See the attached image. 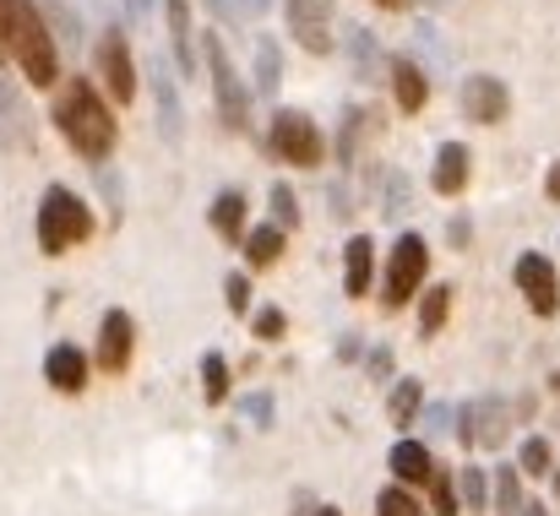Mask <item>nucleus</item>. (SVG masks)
I'll return each mask as SVG.
<instances>
[{
  "label": "nucleus",
  "mask_w": 560,
  "mask_h": 516,
  "mask_svg": "<svg viewBox=\"0 0 560 516\" xmlns=\"http://www.w3.org/2000/svg\"><path fill=\"white\" fill-rule=\"evenodd\" d=\"M55 126H60V137L82 153V159H93V164H104L109 153H115V115H109V104H104V93L93 87V82H66V93L55 98Z\"/></svg>",
  "instance_id": "1"
},
{
  "label": "nucleus",
  "mask_w": 560,
  "mask_h": 516,
  "mask_svg": "<svg viewBox=\"0 0 560 516\" xmlns=\"http://www.w3.org/2000/svg\"><path fill=\"white\" fill-rule=\"evenodd\" d=\"M5 55L33 87H55L60 77V44L33 0H5Z\"/></svg>",
  "instance_id": "2"
},
{
  "label": "nucleus",
  "mask_w": 560,
  "mask_h": 516,
  "mask_svg": "<svg viewBox=\"0 0 560 516\" xmlns=\"http://www.w3.org/2000/svg\"><path fill=\"white\" fill-rule=\"evenodd\" d=\"M93 234V212L77 190L66 185H49L44 201H38V250L44 256H66L71 245H82Z\"/></svg>",
  "instance_id": "3"
},
{
  "label": "nucleus",
  "mask_w": 560,
  "mask_h": 516,
  "mask_svg": "<svg viewBox=\"0 0 560 516\" xmlns=\"http://www.w3.org/2000/svg\"><path fill=\"white\" fill-rule=\"evenodd\" d=\"M424 272H430V245H424L419 234H397V245H392V261H386V289H381L386 310H402V305L419 294Z\"/></svg>",
  "instance_id": "4"
},
{
  "label": "nucleus",
  "mask_w": 560,
  "mask_h": 516,
  "mask_svg": "<svg viewBox=\"0 0 560 516\" xmlns=\"http://www.w3.org/2000/svg\"><path fill=\"white\" fill-rule=\"evenodd\" d=\"M201 55H207V71H212V93H218V115H223V126H229V131H245V120H250V93L240 87L223 38L207 33V38H201Z\"/></svg>",
  "instance_id": "5"
},
{
  "label": "nucleus",
  "mask_w": 560,
  "mask_h": 516,
  "mask_svg": "<svg viewBox=\"0 0 560 516\" xmlns=\"http://www.w3.org/2000/svg\"><path fill=\"white\" fill-rule=\"evenodd\" d=\"M272 153L283 159V164H300V169H316L322 164V131H316V120L305 115V109H278L272 115Z\"/></svg>",
  "instance_id": "6"
},
{
  "label": "nucleus",
  "mask_w": 560,
  "mask_h": 516,
  "mask_svg": "<svg viewBox=\"0 0 560 516\" xmlns=\"http://www.w3.org/2000/svg\"><path fill=\"white\" fill-rule=\"evenodd\" d=\"M98 77L109 82V98L115 104H131L137 98V66H131V44H126L120 27H109L98 38Z\"/></svg>",
  "instance_id": "7"
},
{
  "label": "nucleus",
  "mask_w": 560,
  "mask_h": 516,
  "mask_svg": "<svg viewBox=\"0 0 560 516\" xmlns=\"http://www.w3.org/2000/svg\"><path fill=\"white\" fill-rule=\"evenodd\" d=\"M517 294L528 300V310H534V316H556L560 310V278H556V267H550L539 250L517 256Z\"/></svg>",
  "instance_id": "8"
},
{
  "label": "nucleus",
  "mask_w": 560,
  "mask_h": 516,
  "mask_svg": "<svg viewBox=\"0 0 560 516\" xmlns=\"http://www.w3.org/2000/svg\"><path fill=\"white\" fill-rule=\"evenodd\" d=\"M283 11H289L294 38L311 55H327L332 49V0H283Z\"/></svg>",
  "instance_id": "9"
},
{
  "label": "nucleus",
  "mask_w": 560,
  "mask_h": 516,
  "mask_svg": "<svg viewBox=\"0 0 560 516\" xmlns=\"http://www.w3.org/2000/svg\"><path fill=\"white\" fill-rule=\"evenodd\" d=\"M457 98H463V115H468L474 126H495V120L512 109V93H506V82H495V77H468V82L457 87Z\"/></svg>",
  "instance_id": "10"
},
{
  "label": "nucleus",
  "mask_w": 560,
  "mask_h": 516,
  "mask_svg": "<svg viewBox=\"0 0 560 516\" xmlns=\"http://www.w3.org/2000/svg\"><path fill=\"white\" fill-rule=\"evenodd\" d=\"M457 430H463V441H468V446H501V435H506V402H495V397L463 402Z\"/></svg>",
  "instance_id": "11"
},
{
  "label": "nucleus",
  "mask_w": 560,
  "mask_h": 516,
  "mask_svg": "<svg viewBox=\"0 0 560 516\" xmlns=\"http://www.w3.org/2000/svg\"><path fill=\"white\" fill-rule=\"evenodd\" d=\"M131 348H137V327H131V316H126V310H109V316L98 321V370L120 375V370L131 364Z\"/></svg>",
  "instance_id": "12"
},
{
  "label": "nucleus",
  "mask_w": 560,
  "mask_h": 516,
  "mask_svg": "<svg viewBox=\"0 0 560 516\" xmlns=\"http://www.w3.org/2000/svg\"><path fill=\"white\" fill-rule=\"evenodd\" d=\"M44 380L55 386V391H66V397H77L82 386H88V353L77 343H55L44 353Z\"/></svg>",
  "instance_id": "13"
},
{
  "label": "nucleus",
  "mask_w": 560,
  "mask_h": 516,
  "mask_svg": "<svg viewBox=\"0 0 560 516\" xmlns=\"http://www.w3.org/2000/svg\"><path fill=\"white\" fill-rule=\"evenodd\" d=\"M386 462H392V479H402L408 490H419V484L435 479V457H430V446H419V441H397Z\"/></svg>",
  "instance_id": "14"
},
{
  "label": "nucleus",
  "mask_w": 560,
  "mask_h": 516,
  "mask_svg": "<svg viewBox=\"0 0 560 516\" xmlns=\"http://www.w3.org/2000/svg\"><path fill=\"white\" fill-rule=\"evenodd\" d=\"M392 87H397V109H402V115H419V109L430 104V82H424L419 60H408V55L392 60Z\"/></svg>",
  "instance_id": "15"
},
{
  "label": "nucleus",
  "mask_w": 560,
  "mask_h": 516,
  "mask_svg": "<svg viewBox=\"0 0 560 516\" xmlns=\"http://www.w3.org/2000/svg\"><path fill=\"white\" fill-rule=\"evenodd\" d=\"M343 289L354 294V300H365L371 294V278H375V245H371V234H354L349 239V250H343Z\"/></svg>",
  "instance_id": "16"
},
{
  "label": "nucleus",
  "mask_w": 560,
  "mask_h": 516,
  "mask_svg": "<svg viewBox=\"0 0 560 516\" xmlns=\"http://www.w3.org/2000/svg\"><path fill=\"white\" fill-rule=\"evenodd\" d=\"M468 148L463 142H441V153H435V190L441 196H457L463 185H468Z\"/></svg>",
  "instance_id": "17"
},
{
  "label": "nucleus",
  "mask_w": 560,
  "mask_h": 516,
  "mask_svg": "<svg viewBox=\"0 0 560 516\" xmlns=\"http://www.w3.org/2000/svg\"><path fill=\"white\" fill-rule=\"evenodd\" d=\"M164 16H170V44H175V60H180V71H196V38H190V0H164Z\"/></svg>",
  "instance_id": "18"
},
{
  "label": "nucleus",
  "mask_w": 560,
  "mask_h": 516,
  "mask_svg": "<svg viewBox=\"0 0 560 516\" xmlns=\"http://www.w3.org/2000/svg\"><path fill=\"white\" fill-rule=\"evenodd\" d=\"M153 98H159V131L175 142L180 137V98H175V82L164 66H153Z\"/></svg>",
  "instance_id": "19"
},
{
  "label": "nucleus",
  "mask_w": 560,
  "mask_h": 516,
  "mask_svg": "<svg viewBox=\"0 0 560 516\" xmlns=\"http://www.w3.org/2000/svg\"><path fill=\"white\" fill-rule=\"evenodd\" d=\"M283 234H289L283 223H261V228H250V234H245V256H250L256 267H272V261L283 256Z\"/></svg>",
  "instance_id": "20"
},
{
  "label": "nucleus",
  "mask_w": 560,
  "mask_h": 516,
  "mask_svg": "<svg viewBox=\"0 0 560 516\" xmlns=\"http://www.w3.org/2000/svg\"><path fill=\"white\" fill-rule=\"evenodd\" d=\"M446 310H452V289H446V283L424 289V294H419V332L435 338V332L446 327Z\"/></svg>",
  "instance_id": "21"
},
{
  "label": "nucleus",
  "mask_w": 560,
  "mask_h": 516,
  "mask_svg": "<svg viewBox=\"0 0 560 516\" xmlns=\"http://www.w3.org/2000/svg\"><path fill=\"white\" fill-rule=\"evenodd\" d=\"M419 408H424V386H419V380H397V386H392V402H386L392 424L408 430V424L419 419Z\"/></svg>",
  "instance_id": "22"
},
{
  "label": "nucleus",
  "mask_w": 560,
  "mask_h": 516,
  "mask_svg": "<svg viewBox=\"0 0 560 516\" xmlns=\"http://www.w3.org/2000/svg\"><path fill=\"white\" fill-rule=\"evenodd\" d=\"M212 228H218L223 239H240V228H245V196H240V190H223V196L212 201Z\"/></svg>",
  "instance_id": "23"
},
{
  "label": "nucleus",
  "mask_w": 560,
  "mask_h": 516,
  "mask_svg": "<svg viewBox=\"0 0 560 516\" xmlns=\"http://www.w3.org/2000/svg\"><path fill=\"white\" fill-rule=\"evenodd\" d=\"M0 137L5 142H22L27 137V115H22V98H16V87L0 77Z\"/></svg>",
  "instance_id": "24"
},
{
  "label": "nucleus",
  "mask_w": 560,
  "mask_h": 516,
  "mask_svg": "<svg viewBox=\"0 0 560 516\" xmlns=\"http://www.w3.org/2000/svg\"><path fill=\"white\" fill-rule=\"evenodd\" d=\"M495 506H501V516L523 512V468H501L495 473Z\"/></svg>",
  "instance_id": "25"
},
{
  "label": "nucleus",
  "mask_w": 560,
  "mask_h": 516,
  "mask_svg": "<svg viewBox=\"0 0 560 516\" xmlns=\"http://www.w3.org/2000/svg\"><path fill=\"white\" fill-rule=\"evenodd\" d=\"M278 71H283L278 38H261V44H256V93H272V87H278Z\"/></svg>",
  "instance_id": "26"
},
{
  "label": "nucleus",
  "mask_w": 560,
  "mask_h": 516,
  "mask_svg": "<svg viewBox=\"0 0 560 516\" xmlns=\"http://www.w3.org/2000/svg\"><path fill=\"white\" fill-rule=\"evenodd\" d=\"M550 462H556V457H550V441H545V435H528V441H523V452H517V468H523L528 479H545V473H550Z\"/></svg>",
  "instance_id": "27"
},
{
  "label": "nucleus",
  "mask_w": 560,
  "mask_h": 516,
  "mask_svg": "<svg viewBox=\"0 0 560 516\" xmlns=\"http://www.w3.org/2000/svg\"><path fill=\"white\" fill-rule=\"evenodd\" d=\"M375 516H419L413 490H408V484H386V490L375 495Z\"/></svg>",
  "instance_id": "28"
},
{
  "label": "nucleus",
  "mask_w": 560,
  "mask_h": 516,
  "mask_svg": "<svg viewBox=\"0 0 560 516\" xmlns=\"http://www.w3.org/2000/svg\"><path fill=\"white\" fill-rule=\"evenodd\" d=\"M201 391H207V402H223L229 397V364H223V353H207L201 359Z\"/></svg>",
  "instance_id": "29"
},
{
  "label": "nucleus",
  "mask_w": 560,
  "mask_h": 516,
  "mask_svg": "<svg viewBox=\"0 0 560 516\" xmlns=\"http://www.w3.org/2000/svg\"><path fill=\"white\" fill-rule=\"evenodd\" d=\"M485 468H463L457 473V490H463V506H474V512H485V501H490V490H485Z\"/></svg>",
  "instance_id": "30"
},
{
  "label": "nucleus",
  "mask_w": 560,
  "mask_h": 516,
  "mask_svg": "<svg viewBox=\"0 0 560 516\" xmlns=\"http://www.w3.org/2000/svg\"><path fill=\"white\" fill-rule=\"evenodd\" d=\"M267 201H272V218H278L283 228H294V223H300V196H294L289 185H272V196H267Z\"/></svg>",
  "instance_id": "31"
},
{
  "label": "nucleus",
  "mask_w": 560,
  "mask_h": 516,
  "mask_svg": "<svg viewBox=\"0 0 560 516\" xmlns=\"http://www.w3.org/2000/svg\"><path fill=\"white\" fill-rule=\"evenodd\" d=\"M430 501H435V512H441V516H457V490H452V473H441V468H435V479H430Z\"/></svg>",
  "instance_id": "32"
},
{
  "label": "nucleus",
  "mask_w": 560,
  "mask_h": 516,
  "mask_svg": "<svg viewBox=\"0 0 560 516\" xmlns=\"http://www.w3.org/2000/svg\"><path fill=\"white\" fill-rule=\"evenodd\" d=\"M212 5H218L229 22H256V16L267 11V0H212Z\"/></svg>",
  "instance_id": "33"
},
{
  "label": "nucleus",
  "mask_w": 560,
  "mask_h": 516,
  "mask_svg": "<svg viewBox=\"0 0 560 516\" xmlns=\"http://www.w3.org/2000/svg\"><path fill=\"white\" fill-rule=\"evenodd\" d=\"M413 49H419V55H430L435 66H446V44H441V33H435V27H419V33H413Z\"/></svg>",
  "instance_id": "34"
},
{
  "label": "nucleus",
  "mask_w": 560,
  "mask_h": 516,
  "mask_svg": "<svg viewBox=\"0 0 560 516\" xmlns=\"http://www.w3.org/2000/svg\"><path fill=\"white\" fill-rule=\"evenodd\" d=\"M250 332H256L261 343H272V338H283V310H261V316L250 321Z\"/></svg>",
  "instance_id": "35"
},
{
  "label": "nucleus",
  "mask_w": 560,
  "mask_h": 516,
  "mask_svg": "<svg viewBox=\"0 0 560 516\" xmlns=\"http://www.w3.org/2000/svg\"><path fill=\"white\" fill-rule=\"evenodd\" d=\"M223 294H229V310H234V316H240V310H250V283H245L240 272L223 283Z\"/></svg>",
  "instance_id": "36"
},
{
  "label": "nucleus",
  "mask_w": 560,
  "mask_h": 516,
  "mask_svg": "<svg viewBox=\"0 0 560 516\" xmlns=\"http://www.w3.org/2000/svg\"><path fill=\"white\" fill-rule=\"evenodd\" d=\"M153 5L159 0H120V16L126 22H153Z\"/></svg>",
  "instance_id": "37"
},
{
  "label": "nucleus",
  "mask_w": 560,
  "mask_h": 516,
  "mask_svg": "<svg viewBox=\"0 0 560 516\" xmlns=\"http://www.w3.org/2000/svg\"><path fill=\"white\" fill-rule=\"evenodd\" d=\"M245 413H250L256 424H267V419H272V397H267V391H256V397H245Z\"/></svg>",
  "instance_id": "38"
},
{
  "label": "nucleus",
  "mask_w": 560,
  "mask_h": 516,
  "mask_svg": "<svg viewBox=\"0 0 560 516\" xmlns=\"http://www.w3.org/2000/svg\"><path fill=\"white\" fill-rule=\"evenodd\" d=\"M98 190H104V201H109V212L120 207V185H115V169H98Z\"/></svg>",
  "instance_id": "39"
},
{
  "label": "nucleus",
  "mask_w": 560,
  "mask_h": 516,
  "mask_svg": "<svg viewBox=\"0 0 560 516\" xmlns=\"http://www.w3.org/2000/svg\"><path fill=\"white\" fill-rule=\"evenodd\" d=\"M545 196H550V201H560V159H556V169H550V179H545Z\"/></svg>",
  "instance_id": "40"
},
{
  "label": "nucleus",
  "mask_w": 560,
  "mask_h": 516,
  "mask_svg": "<svg viewBox=\"0 0 560 516\" xmlns=\"http://www.w3.org/2000/svg\"><path fill=\"white\" fill-rule=\"evenodd\" d=\"M0 60H5V0H0Z\"/></svg>",
  "instance_id": "41"
},
{
  "label": "nucleus",
  "mask_w": 560,
  "mask_h": 516,
  "mask_svg": "<svg viewBox=\"0 0 560 516\" xmlns=\"http://www.w3.org/2000/svg\"><path fill=\"white\" fill-rule=\"evenodd\" d=\"M523 516H550V512H545V506H539V501H534V506H523Z\"/></svg>",
  "instance_id": "42"
},
{
  "label": "nucleus",
  "mask_w": 560,
  "mask_h": 516,
  "mask_svg": "<svg viewBox=\"0 0 560 516\" xmlns=\"http://www.w3.org/2000/svg\"><path fill=\"white\" fill-rule=\"evenodd\" d=\"M375 5H386V11H397V5H408V0H375Z\"/></svg>",
  "instance_id": "43"
},
{
  "label": "nucleus",
  "mask_w": 560,
  "mask_h": 516,
  "mask_svg": "<svg viewBox=\"0 0 560 516\" xmlns=\"http://www.w3.org/2000/svg\"><path fill=\"white\" fill-rule=\"evenodd\" d=\"M311 516H343V512L338 506H322V512H311Z\"/></svg>",
  "instance_id": "44"
},
{
  "label": "nucleus",
  "mask_w": 560,
  "mask_h": 516,
  "mask_svg": "<svg viewBox=\"0 0 560 516\" xmlns=\"http://www.w3.org/2000/svg\"><path fill=\"white\" fill-rule=\"evenodd\" d=\"M104 5H109V11H120V0H104Z\"/></svg>",
  "instance_id": "45"
},
{
  "label": "nucleus",
  "mask_w": 560,
  "mask_h": 516,
  "mask_svg": "<svg viewBox=\"0 0 560 516\" xmlns=\"http://www.w3.org/2000/svg\"><path fill=\"white\" fill-rule=\"evenodd\" d=\"M556 490H560V473H556Z\"/></svg>",
  "instance_id": "46"
}]
</instances>
